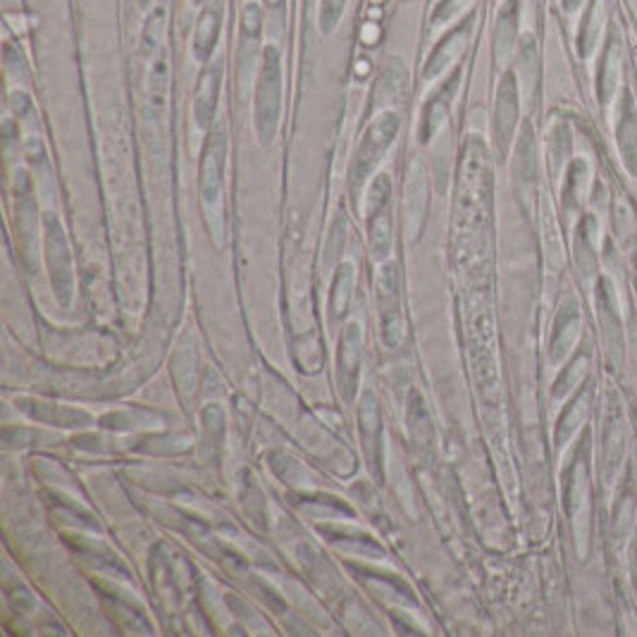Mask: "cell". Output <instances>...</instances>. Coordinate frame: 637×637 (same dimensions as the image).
Wrapping results in <instances>:
<instances>
[{
  "label": "cell",
  "instance_id": "4fadbf2b",
  "mask_svg": "<svg viewBox=\"0 0 637 637\" xmlns=\"http://www.w3.org/2000/svg\"><path fill=\"white\" fill-rule=\"evenodd\" d=\"M406 194H404V211H406V228L411 239H416L418 232L423 230V220L427 211V180H425V168L413 161L408 168L406 178Z\"/></svg>",
  "mask_w": 637,
  "mask_h": 637
},
{
  "label": "cell",
  "instance_id": "ba28073f",
  "mask_svg": "<svg viewBox=\"0 0 637 637\" xmlns=\"http://www.w3.org/2000/svg\"><path fill=\"white\" fill-rule=\"evenodd\" d=\"M361 358H363V337L356 323L348 325L340 340V358H337V385L340 394L346 402H352L358 390L361 375Z\"/></svg>",
  "mask_w": 637,
  "mask_h": 637
},
{
  "label": "cell",
  "instance_id": "2e32d148",
  "mask_svg": "<svg viewBox=\"0 0 637 637\" xmlns=\"http://www.w3.org/2000/svg\"><path fill=\"white\" fill-rule=\"evenodd\" d=\"M263 31V6L256 0H246L242 14H239V48H242V55L246 53V48H256L261 41Z\"/></svg>",
  "mask_w": 637,
  "mask_h": 637
},
{
  "label": "cell",
  "instance_id": "30bf717a",
  "mask_svg": "<svg viewBox=\"0 0 637 637\" xmlns=\"http://www.w3.org/2000/svg\"><path fill=\"white\" fill-rule=\"evenodd\" d=\"M518 34L520 0H504L495 20V34H492V58H495V62H506L518 53Z\"/></svg>",
  "mask_w": 637,
  "mask_h": 637
},
{
  "label": "cell",
  "instance_id": "3957f363",
  "mask_svg": "<svg viewBox=\"0 0 637 637\" xmlns=\"http://www.w3.org/2000/svg\"><path fill=\"white\" fill-rule=\"evenodd\" d=\"M400 130H402L400 115L382 113L368 124V130L363 132V136L358 141V149L354 153L352 170H348V186H352L354 196H358L361 186L368 182V178L375 172L382 158H385V153L390 151V146L394 143L396 134H400Z\"/></svg>",
  "mask_w": 637,
  "mask_h": 637
},
{
  "label": "cell",
  "instance_id": "cb8c5ba5",
  "mask_svg": "<svg viewBox=\"0 0 637 637\" xmlns=\"http://www.w3.org/2000/svg\"><path fill=\"white\" fill-rule=\"evenodd\" d=\"M205 3H211V0H189V6L196 8V10H201Z\"/></svg>",
  "mask_w": 637,
  "mask_h": 637
},
{
  "label": "cell",
  "instance_id": "ffe728a7",
  "mask_svg": "<svg viewBox=\"0 0 637 637\" xmlns=\"http://www.w3.org/2000/svg\"><path fill=\"white\" fill-rule=\"evenodd\" d=\"M346 3L348 0H321V6H317V29H321L323 37L334 34V29L340 27Z\"/></svg>",
  "mask_w": 637,
  "mask_h": 637
},
{
  "label": "cell",
  "instance_id": "6da1fadb",
  "mask_svg": "<svg viewBox=\"0 0 637 637\" xmlns=\"http://www.w3.org/2000/svg\"><path fill=\"white\" fill-rule=\"evenodd\" d=\"M225 165H228V132L218 124L205 134L199 163V194L205 228L215 236V244L225 234Z\"/></svg>",
  "mask_w": 637,
  "mask_h": 637
},
{
  "label": "cell",
  "instance_id": "603a6c76",
  "mask_svg": "<svg viewBox=\"0 0 637 637\" xmlns=\"http://www.w3.org/2000/svg\"><path fill=\"white\" fill-rule=\"evenodd\" d=\"M580 3H583V0H564V8H566L568 12H573Z\"/></svg>",
  "mask_w": 637,
  "mask_h": 637
},
{
  "label": "cell",
  "instance_id": "7a4b0ae2",
  "mask_svg": "<svg viewBox=\"0 0 637 637\" xmlns=\"http://www.w3.org/2000/svg\"><path fill=\"white\" fill-rule=\"evenodd\" d=\"M261 65L256 74V91H253V124L263 146L273 143L280 113H282V48L280 43H265L261 48Z\"/></svg>",
  "mask_w": 637,
  "mask_h": 637
},
{
  "label": "cell",
  "instance_id": "44dd1931",
  "mask_svg": "<svg viewBox=\"0 0 637 637\" xmlns=\"http://www.w3.org/2000/svg\"><path fill=\"white\" fill-rule=\"evenodd\" d=\"M10 103H12V110H14V115H18V118H24V115L29 113V110H31V101L27 99V95H24L22 91H14Z\"/></svg>",
  "mask_w": 637,
  "mask_h": 637
},
{
  "label": "cell",
  "instance_id": "7c38bea8",
  "mask_svg": "<svg viewBox=\"0 0 637 637\" xmlns=\"http://www.w3.org/2000/svg\"><path fill=\"white\" fill-rule=\"evenodd\" d=\"M361 439H363V452L368 458L371 471L380 477L382 475V418H380V406L375 402L373 392L363 394L361 404Z\"/></svg>",
  "mask_w": 637,
  "mask_h": 637
},
{
  "label": "cell",
  "instance_id": "5bb4252c",
  "mask_svg": "<svg viewBox=\"0 0 637 637\" xmlns=\"http://www.w3.org/2000/svg\"><path fill=\"white\" fill-rule=\"evenodd\" d=\"M368 220V244L375 261H385L392 251V213L390 203L380 205V209L365 213Z\"/></svg>",
  "mask_w": 637,
  "mask_h": 637
},
{
  "label": "cell",
  "instance_id": "5b68a950",
  "mask_svg": "<svg viewBox=\"0 0 637 637\" xmlns=\"http://www.w3.org/2000/svg\"><path fill=\"white\" fill-rule=\"evenodd\" d=\"M43 232H46L48 275H51L53 290H55V296L60 299V304L68 306L70 299H72V284H74L68 236H65V232H62L60 220L53 213H46Z\"/></svg>",
  "mask_w": 637,
  "mask_h": 637
},
{
  "label": "cell",
  "instance_id": "7402d4cb",
  "mask_svg": "<svg viewBox=\"0 0 637 637\" xmlns=\"http://www.w3.org/2000/svg\"><path fill=\"white\" fill-rule=\"evenodd\" d=\"M261 3H263V8H265L267 12H280V10L284 8L286 0H261Z\"/></svg>",
  "mask_w": 637,
  "mask_h": 637
},
{
  "label": "cell",
  "instance_id": "52a82bcc",
  "mask_svg": "<svg viewBox=\"0 0 637 637\" xmlns=\"http://www.w3.org/2000/svg\"><path fill=\"white\" fill-rule=\"evenodd\" d=\"M222 29H225V0H211L199 10L194 34H191V58L201 68L215 58Z\"/></svg>",
  "mask_w": 637,
  "mask_h": 637
},
{
  "label": "cell",
  "instance_id": "e0dca14e",
  "mask_svg": "<svg viewBox=\"0 0 637 637\" xmlns=\"http://www.w3.org/2000/svg\"><path fill=\"white\" fill-rule=\"evenodd\" d=\"M601 12H604V0H593L590 3V10L585 12V18L580 22V37H578V43H580V55L587 58L593 53V48H595V41H597V34H599V20H601Z\"/></svg>",
  "mask_w": 637,
  "mask_h": 637
},
{
  "label": "cell",
  "instance_id": "8992f818",
  "mask_svg": "<svg viewBox=\"0 0 637 637\" xmlns=\"http://www.w3.org/2000/svg\"><path fill=\"white\" fill-rule=\"evenodd\" d=\"M222 79H225V58L215 55L201 68L194 87V101H191V118L201 132H211V124L215 122Z\"/></svg>",
  "mask_w": 637,
  "mask_h": 637
},
{
  "label": "cell",
  "instance_id": "277c9868",
  "mask_svg": "<svg viewBox=\"0 0 637 637\" xmlns=\"http://www.w3.org/2000/svg\"><path fill=\"white\" fill-rule=\"evenodd\" d=\"M475 20H477V14L471 12L468 18L461 20L456 27H452L447 34L439 39V43L435 46V51L429 53V58L425 60V65L421 70V82L423 84L442 82L439 77H444L447 72H454L456 70V60L466 58V51H468V46H471L473 31H475Z\"/></svg>",
  "mask_w": 637,
  "mask_h": 637
},
{
  "label": "cell",
  "instance_id": "9c48e42d",
  "mask_svg": "<svg viewBox=\"0 0 637 637\" xmlns=\"http://www.w3.org/2000/svg\"><path fill=\"white\" fill-rule=\"evenodd\" d=\"M516 122H518V79L514 72H504L495 103V139L502 155L506 153L508 143H512Z\"/></svg>",
  "mask_w": 637,
  "mask_h": 637
},
{
  "label": "cell",
  "instance_id": "ac0fdd59",
  "mask_svg": "<svg viewBox=\"0 0 637 637\" xmlns=\"http://www.w3.org/2000/svg\"><path fill=\"white\" fill-rule=\"evenodd\" d=\"M380 337L387 348H400L404 340V321L400 306L380 311Z\"/></svg>",
  "mask_w": 637,
  "mask_h": 637
},
{
  "label": "cell",
  "instance_id": "9a60e30c",
  "mask_svg": "<svg viewBox=\"0 0 637 637\" xmlns=\"http://www.w3.org/2000/svg\"><path fill=\"white\" fill-rule=\"evenodd\" d=\"M352 290H354V265L342 263L337 275H334L332 296H330V323L337 325L352 304Z\"/></svg>",
  "mask_w": 637,
  "mask_h": 637
},
{
  "label": "cell",
  "instance_id": "d6986e66",
  "mask_svg": "<svg viewBox=\"0 0 637 637\" xmlns=\"http://www.w3.org/2000/svg\"><path fill=\"white\" fill-rule=\"evenodd\" d=\"M618 43H616V34L609 37L607 48H604L601 60H599V91L604 95V101H607V95L614 87V79H616V65H618Z\"/></svg>",
  "mask_w": 637,
  "mask_h": 637
},
{
  "label": "cell",
  "instance_id": "8fae6325",
  "mask_svg": "<svg viewBox=\"0 0 637 637\" xmlns=\"http://www.w3.org/2000/svg\"><path fill=\"white\" fill-rule=\"evenodd\" d=\"M458 79H461V65L454 72H449V77L444 79V82L433 91V95H429V99L423 103L421 124H418V141L421 143H427L437 134L439 124L452 105L454 91L458 87Z\"/></svg>",
  "mask_w": 637,
  "mask_h": 637
}]
</instances>
